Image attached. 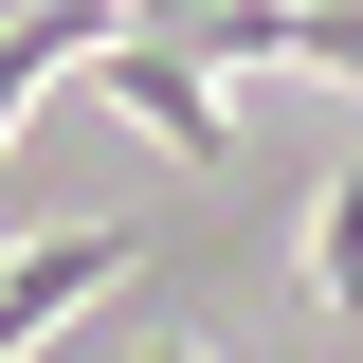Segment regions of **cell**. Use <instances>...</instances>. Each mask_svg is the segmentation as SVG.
<instances>
[{
    "instance_id": "cell-1",
    "label": "cell",
    "mask_w": 363,
    "mask_h": 363,
    "mask_svg": "<svg viewBox=\"0 0 363 363\" xmlns=\"http://www.w3.org/2000/svg\"><path fill=\"white\" fill-rule=\"evenodd\" d=\"M91 73H109V109H128V128L145 145H164V164H218V73H200V55H182V37H145V18H128V37H109V55H91Z\"/></svg>"
},
{
    "instance_id": "cell-2",
    "label": "cell",
    "mask_w": 363,
    "mask_h": 363,
    "mask_svg": "<svg viewBox=\"0 0 363 363\" xmlns=\"http://www.w3.org/2000/svg\"><path fill=\"white\" fill-rule=\"evenodd\" d=\"M128 255H145L128 218H73V236H37V255L0 272V363H18V345H55V327H73V309H91V291H109Z\"/></svg>"
},
{
    "instance_id": "cell-3",
    "label": "cell",
    "mask_w": 363,
    "mask_h": 363,
    "mask_svg": "<svg viewBox=\"0 0 363 363\" xmlns=\"http://www.w3.org/2000/svg\"><path fill=\"white\" fill-rule=\"evenodd\" d=\"M128 37V0H37V18H0V145H18V109H37V73H73V55Z\"/></svg>"
},
{
    "instance_id": "cell-4",
    "label": "cell",
    "mask_w": 363,
    "mask_h": 363,
    "mask_svg": "<svg viewBox=\"0 0 363 363\" xmlns=\"http://www.w3.org/2000/svg\"><path fill=\"white\" fill-rule=\"evenodd\" d=\"M309 291H327V309H363V164L309 200Z\"/></svg>"
},
{
    "instance_id": "cell-5",
    "label": "cell",
    "mask_w": 363,
    "mask_h": 363,
    "mask_svg": "<svg viewBox=\"0 0 363 363\" xmlns=\"http://www.w3.org/2000/svg\"><path fill=\"white\" fill-rule=\"evenodd\" d=\"M145 363H200V345H145Z\"/></svg>"
}]
</instances>
